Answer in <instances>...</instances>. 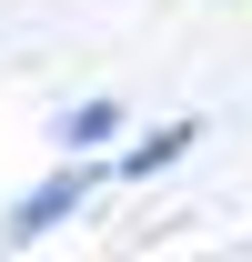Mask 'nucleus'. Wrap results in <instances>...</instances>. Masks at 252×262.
I'll use <instances>...</instances> for the list:
<instances>
[{"label":"nucleus","mask_w":252,"mask_h":262,"mask_svg":"<svg viewBox=\"0 0 252 262\" xmlns=\"http://www.w3.org/2000/svg\"><path fill=\"white\" fill-rule=\"evenodd\" d=\"M111 131H121V101H81V111L61 121V151H91V141H111Z\"/></svg>","instance_id":"f03ea898"},{"label":"nucleus","mask_w":252,"mask_h":262,"mask_svg":"<svg viewBox=\"0 0 252 262\" xmlns=\"http://www.w3.org/2000/svg\"><path fill=\"white\" fill-rule=\"evenodd\" d=\"M81 202H91V171H51V182H40V192L10 212V232H51L61 212H81Z\"/></svg>","instance_id":"f257e3e1"},{"label":"nucleus","mask_w":252,"mask_h":262,"mask_svg":"<svg viewBox=\"0 0 252 262\" xmlns=\"http://www.w3.org/2000/svg\"><path fill=\"white\" fill-rule=\"evenodd\" d=\"M182 141H192V131H182V121H172V131H152V141H141V151H131V162H121V171H161V162H182Z\"/></svg>","instance_id":"7ed1b4c3"}]
</instances>
